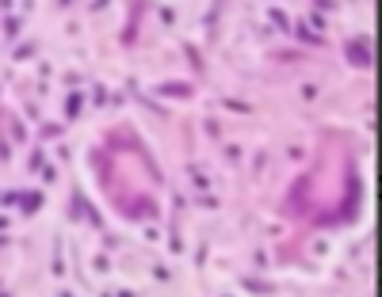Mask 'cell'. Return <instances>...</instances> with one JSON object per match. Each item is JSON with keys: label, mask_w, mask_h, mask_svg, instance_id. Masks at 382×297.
<instances>
[{"label": "cell", "mask_w": 382, "mask_h": 297, "mask_svg": "<svg viewBox=\"0 0 382 297\" xmlns=\"http://www.w3.org/2000/svg\"><path fill=\"white\" fill-rule=\"evenodd\" d=\"M344 57L352 61L355 69H371L375 65V54H371V38H355V42L344 46Z\"/></svg>", "instance_id": "cell-1"}, {"label": "cell", "mask_w": 382, "mask_h": 297, "mask_svg": "<svg viewBox=\"0 0 382 297\" xmlns=\"http://www.w3.org/2000/svg\"><path fill=\"white\" fill-rule=\"evenodd\" d=\"M157 96H168V99H191V96H195V88H191L188 80H164V84H157Z\"/></svg>", "instance_id": "cell-2"}, {"label": "cell", "mask_w": 382, "mask_h": 297, "mask_svg": "<svg viewBox=\"0 0 382 297\" xmlns=\"http://www.w3.org/2000/svg\"><path fill=\"white\" fill-rule=\"evenodd\" d=\"M80 107H84V96H80V92H69V99H65V114H69V118H76V114H80Z\"/></svg>", "instance_id": "cell-3"}, {"label": "cell", "mask_w": 382, "mask_h": 297, "mask_svg": "<svg viewBox=\"0 0 382 297\" xmlns=\"http://www.w3.org/2000/svg\"><path fill=\"white\" fill-rule=\"evenodd\" d=\"M19 27H23V23H19L15 15H4V38H8V42H12V38H19Z\"/></svg>", "instance_id": "cell-4"}, {"label": "cell", "mask_w": 382, "mask_h": 297, "mask_svg": "<svg viewBox=\"0 0 382 297\" xmlns=\"http://www.w3.org/2000/svg\"><path fill=\"white\" fill-rule=\"evenodd\" d=\"M267 19H271V23H275V27H279L283 34H287V31H291V19H287V15H283L279 8H267Z\"/></svg>", "instance_id": "cell-5"}, {"label": "cell", "mask_w": 382, "mask_h": 297, "mask_svg": "<svg viewBox=\"0 0 382 297\" xmlns=\"http://www.w3.org/2000/svg\"><path fill=\"white\" fill-rule=\"evenodd\" d=\"M241 286H245L249 294H271V286L260 282V278H241Z\"/></svg>", "instance_id": "cell-6"}, {"label": "cell", "mask_w": 382, "mask_h": 297, "mask_svg": "<svg viewBox=\"0 0 382 297\" xmlns=\"http://www.w3.org/2000/svg\"><path fill=\"white\" fill-rule=\"evenodd\" d=\"M184 57H188V61H191V69H195V72H203V57H199V50H195V46H184Z\"/></svg>", "instance_id": "cell-7"}, {"label": "cell", "mask_w": 382, "mask_h": 297, "mask_svg": "<svg viewBox=\"0 0 382 297\" xmlns=\"http://www.w3.org/2000/svg\"><path fill=\"white\" fill-rule=\"evenodd\" d=\"M302 42H309V46H321V34H313V31H306V27H291Z\"/></svg>", "instance_id": "cell-8"}, {"label": "cell", "mask_w": 382, "mask_h": 297, "mask_svg": "<svg viewBox=\"0 0 382 297\" xmlns=\"http://www.w3.org/2000/svg\"><path fill=\"white\" fill-rule=\"evenodd\" d=\"M42 210V195H23V213H35Z\"/></svg>", "instance_id": "cell-9"}, {"label": "cell", "mask_w": 382, "mask_h": 297, "mask_svg": "<svg viewBox=\"0 0 382 297\" xmlns=\"http://www.w3.org/2000/svg\"><path fill=\"white\" fill-rule=\"evenodd\" d=\"M222 107H226V111H237V114H249L252 111L249 103H241V99H222Z\"/></svg>", "instance_id": "cell-10"}, {"label": "cell", "mask_w": 382, "mask_h": 297, "mask_svg": "<svg viewBox=\"0 0 382 297\" xmlns=\"http://www.w3.org/2000/svg\"><path fill=\"white\" fill-rule=\"evenodd\" d=\"M188 171H191V183H195V191H206V187H210V179H206L199 168H188Z\"/></svg>", "instance_id": "cell-11"}, {"label": "cell", "mask_w": 382, "mask_h": 297, "mask_svg": "<svg viewBox=\"0 0 382 297\" xmlns=\"http://www.w3.org/2000/svg\"><path fill=\"white\" fill-rule=\"evenodd\" d=\"M191 202H195V206H203V210H218V198H210V195H195Z\"/></svg>", "instance_id": "cell-12"}, {"label": "cell", "mask_w": 382, "mask_h": 297, "mask_svg": "<svg viewBox=\"0 0 382 297\" xmlns=\"http://www.w3.org/2000/svg\"><path fill=\"white\" fill-rule=\"evenodd\" d=\"M31 54H35V42H23V46H15V54H12V57H15V61H27Z\"/></svg>", "instance_id": "cell-13"}, {"label": "cell", "mask_w": 382, "mask_h": 297, "mask_svg": "<svg viewBox=\"0 0 382 297\" xmlns=\"http://www.w3.org/2000/svg\"><path fill=\"white\" fill-rule=\"evenodd\" d=\"M38 168H46V156H42V149H35V153H31V171H38Z\"/></svg>", "instance_id": "cell-14"}, {"label": "cell", "mask_w": 382, "mask_h": 297, "mask_svg": "<svg viewBox=\"0 0 382 297\" xmlns=\"http://www.w3.org/2000/svg\"><path fill=\"white\" fill-rule=\"evenodd\" d=\"M118 38H122V42L130 46V42H134V38H138V27H134V23H126V31H122V34H118Z\"/></svg>", "instance_id": "cell-15"}, {"label": "cell", "mask_w": 382, "mask_h": 297, "mask_svg": "<svg viewBox=\"0 0 382 297\" xmlns=\"http://www.w3.org/2000/svg\"><path fill=\"white\" fill-rule=\"evenodd\" d=\"M203 23H206V31L214 34V23H218V8H210V12H206V19H203Z\"/></svg>", "instance_id": "cell-16"}, {"label": "cell", "mask_w": 382, "mask_h": 297, "mask_svg": "<svg viewBox=\"0 0 382 297\" xmlns=\"http://www.w3.org/2000/svg\"><path fill=\"white\" fill-rule=\"evenodd\" d=\"M226 160H229V164H237V160H241V149H237V145H226Z\"/></svg>", "instance_id": "cell-17"}, {"label": "cell", "mask_w": 382, "mask_h": 297, "mask_svg": "<svg viewBox=\"0 0 382 297\" xmlns=\"http://www.w3.org/2000/svg\"><path fill=\"white\" fill-rule=\"evenodd\" d=\"M153 278H157V282H168V267H164V263H157V267H153Z\"/></svg>", "instance_id": "cell-18"}, {"label": "cell", "mask_w": 382, "mask_h": 297, "mask_svg": "<svg viewBox=\"0 0 382 297\" xmlns=\"http://www.w3.org/2000/svg\"><path fill=\"white\" fill-rule=\"evenodd\" d=\"M302 99H317V84L309 80V84H302Z\"/></svg>", "instance_id": "cell-19"}, {"label": "cell", "mask_w": 382, "mask_h": 297, "mask_svg": "<svg viewBox=\"0 0 382 297\" xmlns=\"http://www.w3.org/2000/svg\"><path fill=\"white\" fill-rule=\"evenodd\" d=\"M206 133H210V137H222V126L214 122V118H206Z\"/></svg>", "instance_id": "cell-20"}, {"label": "cell", "mask_w": 382, "mask_h": 297, "mask_svg": "<svg viewBox=\"0 0 382 297\" xmlns=\"http://www.w3.org/2000/svg\"><path fill=\"white\" fill-rule=\"evenodd\" d=\"M15 202H23V195H15V191H4V206H15Z\"/></svg>", "instance_id": "cell-21"}, {"label": "cell", "mask_w": 382, "mask_h": 297, "mask_svg": "<svg viewBox=\"0 0 382 297\" xmlns=\"http://www.w3.org/2000/svg\"><path fill=\"white\" fill-rule=\"evenodd\" d=\"M92 267H96V270H100V274H103V270H111V263H107L103 255H96V259H92Z\"/></svg>", "instance_id": "cell-22"}, {"label": "cell", "mask_w": 382, "mask_h": 297, "mask_svg": "<svg viewBox=\"0 0 382 297\" xmlns=\"http://www.w3.org/2000/svg\"><path fill=\"white\" fill-rule=\"evenodd\" d=\"M58 133H61V126H54V122H46V126H42V137H58Z\"/></svg>", "instance_id": "cell-23"}, {"label": "cell", "mask_w": 382, "mask_h": 297, "mask_svg": "<svg viewBox=\"0 0 382 297\" xmlns=\"http://www.w3.org/2000/svg\"><path fill=\"white\" fill-rule=\"evenodd\" d=\"M42 179H46V183H54V179H58V168H50V164H46V168H42Z\"/></svg>", "instance_id": "cell-24"}]
</instances>
